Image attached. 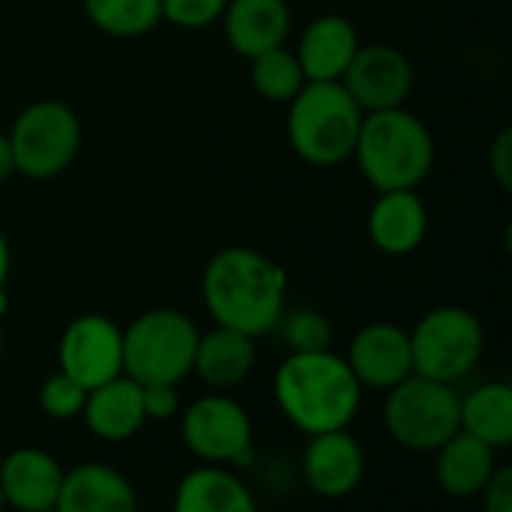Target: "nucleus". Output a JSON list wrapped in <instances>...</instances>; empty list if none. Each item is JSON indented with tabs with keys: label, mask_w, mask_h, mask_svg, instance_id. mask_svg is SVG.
<instances>
[{
	"label": "nucleus",
	"mask_w": 512,
	"mask_h": 512,
	"mask_svg": "<svg viewBox=\"0 0 512 512\" xmlns=\"http://www.w3.org/2000/svg\"><path fill=\"white\" fill-rule=\"evenodd\" d=\"M408 336L414 372L444 384H456L471 375L486 348L480 318L462 306L432 309L417 321Z\"/></svg>",
	"instance_id": "0eeeda50"
},
{
	"label": "nucleus",
	"mask_w": 512,
	"mask_h": 512,
	"mask_svg": "<svg viewBox=\"0 0 512 512\" xmlns=\"http://www.w3.org/2000/svg\"><path fill=\"white\" fill-rule=\"evenodd\" d=\"M177 512H252L255 498L243 480L225 465H201L189 471L174 495Z\"/></svg>",
	"instance_id": "4be33fe9"
},
{
	"label": "nucleus",
	"mask_w": 512,
	"mask_h": 512,
	"mask_svg": "<svg viewBox=\"0 0 512 512\" xmlns=\"http://www.w3.org/2000/svg\"><path fill=\"white\" fill-rule=\"evenodd\" d=\"M435 453H438L435 477L441 489L453 498H477L498 465L495 462L498 450H492L489 444L477 441L462 429L450 441H444Z\"/></svg>",
	"instance_id": "412c9836"
},
{
	"label": "nucleus",
	"mask_w": 512,
	"mask_h": 512,
	"mask_svg": "<svg viewBox=\"0 0 512 512\" xmlns=\"http://www.w3.org/2000/svg\"><path fill=\"white\" fill-rule=\"evenodd\" d=\"M276 327H282V339L291 351H324L333 345V324L315 309L282 312Z\"/></svg>",
	"instance_id": "a878e982"
},
{
	"label": "nucleus",
	"mask_w": 512,
	"mask_h": 512,
	"mask_svg": "<svg viewBox=\"0 0 512 512\" xmlns=\"http://www.w3.org/2000/svg\"><path fill=\"white\" fill-rule=\"evenodd\" d=\"M63 468L45 450L21 447L0 465V486L9 507L24 512L57 510Z\"/></svg>",
	"instance_id": "4468645a"
},
{
	"label": "nucleus",
	"mask_w": 512,
	"mask_h": 512,
	"mask_svg": "<svg viewBox=\"0 0 512 512\" xmlns=\"http://www.w3.org/2000/svg\"><path fill=\"white\" fill-rule=\"evenodd\" d=\"M6 138L18 174L30 180H51L66 171L78 156L81 123L69 105L57 99H42L27 105L15 117Z\"/></svg>",
	"instance_id": "6e6552de"
},
{
	"label": "nucleus",
	"mask_w": 512,
	"mask_h": 512,
	"mask_svg": "<svg viewBox=\"0 0 512 512\" xmlns=\"http://www.w3.org/2000/svg\"><path fill=\"white\" fill-rule=\"evenodd\" d=\"M15 174V159H12V147L9 138L0 132V183H6Z\"/></svg>",
	"instance_id": "2f4dec72"
},
{
	"label": "nucleus",
	"mask_w": 512,
	"mask_h": 512,
	"mask_svg": "<svg viewBox=\"0 0 512 512\" xmlns=\"http://www.w3.org/2000/svg\"><path fill=\"white\" fill-rule=\"evenodd\" d=\"M279 411L306 435L348 429L360 411L363 384L348 360L324 351H291L273 378Z\"/></svg>",
	"instance_id": "f03ea898"
},
{
	"label": "nucleus",
	"mask_w": 512,
	"mask_h": 512,
	"mask_svg": "<svg viewBox=\"0 0 512 512\" xmlns=\"http://www.w3.org/2000/svg\"><path fill=\"white\" fill-rule=\"evenodd\" d=\"M81 417L87 429L102 441H129L138 435V429L147 423L144 402H141V384L129 375H117L93 390H87Z\"/></svg>",
	"instance_id": "dca6fc26"
},
{
	"label": "nucleus",
	"mask_w": 512,
	"mask_h": 512,
	"mask_svg": "<svg viewBox=\"0 0 512 512\" xmlns=\"http://www.w3.org/2000/svg\"><path fill=\"white\" fill-rule=\"evenodd\" d=\"M87 18L108 36L132 39L162 21V0H81Z\"/></svg>",
	"instance_id": "b1692460"
},
{
	"label": "nucleus",
	"mask_w": 512,
	"mask_h": 512,
	"mask_svg": "<svg viewBox=\"0 0 512 512\" xmlns=\"http://www.w3.org/2000/svg\"><path fill=\"white\" fill-rule=\"evenodd\" d=\"M84 399H87V390L72 375H66L63 369L48 375L42 390H39V405H42V411L51 420H72V417H78L81 408H84Z\"/></svg>",
	"instance_id": "bb28decb"
},
{
	"label": "nucleus",
	"mask_w": 512,
	"mask_h": 512,
	"mask_svg": "<svg viewBox=\"0 0 512 512\" xmlns=\"http://www.w3.org/2000/svg\"><path fill=\"white\" fill-rule=\"evenodd\" d=\"M57 360L84 390L123 375V330L105 315H78L60 336Z\"/></svg>",
	"instance_id": "9d476101"
},
{
	"label": "nucleus",
	"mask_w": 512,
	"mask_h": 512,
	"mask_svg": "<svg viewBox=\"0 0 512 512\" xmlns=\"http://www.w3.org/2000/svg\"><path fill=\"white\" fill-rule=\"evenodd\" d=\"M255 366V339L231 327H219L198 336L192 372L216 390L237 387Z\"/></svg>",
	"instance_id": "aec40b11"
},
{
	"label": "nucleus",
	"mask_w": 512,
	"mask_h": 512,
	"mask_svg": "<svg viewBox=\"0 0 512 512\" xmlns=\"http://www.w3.org/2000/svg\"><path fill=\"white\" fill-rule=\"evenodd\" d=\"M429 231V213L417 189H387L369 210V237L384 255H411Z\"/></svg>",
	"instance_id": "2eb2a0df"
},
{
	"label": "nucleus",
	"mask_w": 512,
	"mask_h": 512,
	"mask_svg": "<svg viewBox=\"0 0 512 512\" xmlns=\"http://www.w3.org/2000/svg\"><path fill=\"white\" fill-rule=\"evenodd\" d=\"M462 396L453 384L408 375L387 390L384 399V426L396 444L414 453H435L444 441L459 432Z\"/></svg>",
	"instance_id": "423d86ee"
},
{
	"label": "nucleus",
	"mask_w": 512,
	"mask_h": 512,
	"mask_svg": "<svg viewBox=\"0 0 512 512\" xmlns=\"http://www.w3.org/2000/svg\"><path fill=\"white\" fill-rule=\"evenodd\" d=\"M198 327L177 309H150L123 330V375L138 384H180L192 372Z\"/></svg>",
	"instance_id": "39448f33"
},
{
	"label": "nucleus",
	"mask_w": 512,
	"mask_h": 512,
	"mask_svg": "<svg viewBox=\"0 0 512 512\" xmlns=\"http://www.w3.org/2000/svg\"><path fill=\"white\" fill-rule=\"evenodd\" d=\"M342 84L363 114L399 108L414 90V66L393 45H360L342 75Z\"/></svg>",
	"instance_id": "9b49d317"
},
{
	"label": "nucleus",
	"mask_w": 512,
	"mask_h": 512,
	"mask_svg": "<svg viewBox=\"0 0 512 512\" xmlns=\"http://www.w3.org/2000/svg\"><path fill=\"white\" fill-rule=\"evenodd\" d=\"M285 270L258 249L228 246L216 252L201 276L210 318L252 339L276 330L285 312Z\"/></svg>",
	"instance_id": "f257e3e1"
},
{
	"label": "nucleus",
	"mask_w": 512,
	"mask_h": 512,
	"mask_svg": "<svg viewBox=\"0 0 512 512\" xmlns=\"http://www.w3.org/2000/svg\"><path fill=\"white\" fill-rule=\"evenodd\" d=\"M141 402L147 420H171L180 408L177 384H141Z\"/></svg>",
	"instance_id": "c85d7f7f"
},
{
	"label": "nucleus",
	"mask_w": 512,
	"mask_h": 512,
	"mask_svg": "<svg viewBox=\"0 0 512 512\" xmlns=\"http://www.w3.org/2000/svg\"><path fill=\"white\" fill-rule=\"evenodd\" d=\"M252 84L270 102H291L306 84V75L297 54H291L285 45H276L252 57Z\"/></svg>",
	"instance_id": "393cba45"
},
{
	"label": "nucleus",
	"mask_w": 512,
	"mask_h": 512,
	"mask_svg": "<svg viewBox=\"0 0 512 512\" xmlns=\"http://www.w3.org/2000/svg\"><path fill=\"white\" fill-rule=\"evenodd\" d=\"M357 48V27L348 18L321 15L303 30L297 60L303 66L306 81H342Z\"/></svg>",
	"instance_id": "6ab92c4d"
},
{
	"label": "nucleus",
	"mask_w": 512,
	"mask_h": 512,
	"mask_svg": "<svg viewBox=\"0 0 512 512\" xmlns=\"http://www.w3.org/2000/svg\"><path fill=\"white\" fill-rule=\"evenodd\" d=\"M6 507V498H3V486H0V510Z\"/></svg>",
	"instance_id": "72a5a7b5"
},
{
	"label": "nucleus",
	"mask_w": 512,
	"mask_h": 512,
	"mask_svg": "<svg viewBox=\"0 0 512 512\" xmlns=\"http://www.w3.org/2000/svg\"><path fill=\"white\" fill-rule=\"evenodd\" d=\"M489 168H492V177L498 180V186L504 192L512 189V129H501L495 144H492V153H489Z\"/></svg>",
	"instance_id": "7c9ffc66"
},
{
	"label": "nucleus",
	"mask_w": 512,
	"mask_h": 512,
	"mask_svg": "<svg viewBox=\"0 0 512 512\" xmlns=\"http://www.w3.org/2000/svg\"><path fill=\"white\" fill-rule=\"evenodd\" d=\"M360 123L363 111L342 81H306L288 108V141L309 165L333 168L354 156Z\"/></svg>",
	"instance_id": "20e7f679"
},
{
	"label": "nucleus",
	"mask_w": 512,
	"mask_h": 512,
	"mask_svg": "<svg viewBox=\"0 0 512 512\" xmlns=\"http://www.w3.org/2000/svg\"><path fill=\"white\" fill-rule=\"evenodd\" d=\"M60 512H135L138 510V495L132 483L99 462L78 465L72 471H63L60 483Z\"/></svg>",
	"instance_id": "f3484780"
},
{
	"label": "nucleus",
	"mask_w": 512,
	"mask_h": 512,
	"mask_svg": "<svg viewBox=\"0 0 512 512\" xmlns=\"http://www.w3.org/2000/svg\"><path fill=\"white\" fill-rule=\"evenodd\" d=\"M354 159L363 177L378 189H417L435 165V141L429 126L399 108L363 114Z\"/></svg>",
	"instance_id": "7ed1b4c3"
},
{
	"label": "nucleus",
	"mask_w": 512,
	"mask_h": 512,
	"mask_svg": "<svg viewBox=\"0 0 512 512\" xmlns=\"http://www.w3.org/2000/svg\"><path fill=\"white\" fill-rule=\"evenodd\" d=\"M222 18L231 48L246 60L285 45L291 30V9L285 0H228Z\"/></svg>",
	"instance_id": "a211bd4d"
},
{
	"label": "nucleus",
	"mask_w": 512,
	"mask_h": 512,
	"mask_svg": "<svg viewBox=\"0 0 512 512\" xmlns=\"http://www.w3.org/2000/svg\"><path fill=\"white\" fill-rule=\"evenodd\" d=\"M348 366L357 375L363 387L390 390L408 375H414V357H411V336L408 330L375 321L366 324L348 348Z\"/></svg>",
	"instance_id": "ddd939ff"
},
{
	"label": "nucleus",
	"mask_w": 512,
	"mask_h": 512,
	"mask_svg": "<svg viewBox=\"0 0 512 512\" xmlns=\"http://www.w3.org/2000/svg\"><path fill=\"white\" fill-rule=\"evenodd\" d=\"M0 357H3V327H0Z\"/></svg>",
	"instance_id": "f704fd0d"
},
{
	"label": "nucleus",
	"mask_w": 512,
	"mask_h": 512,
	"mask_svg": "<svg viewBox=\"0 0 512 512\" xmlns=\"http://www.w3.org/2000/svg\"><path fill=\"white\" fill-rule=\"evenodd\" d=\"M483 504L486 512H512V468L510 465H495L492 477L483 486Z\"/></svg>",
	"instance_id": "c756f323"
},
{
	"label": "nucleus",
	"mask_w": 512,
	"mask_h": 512,
	"mask_svg": "<svg viewBox=\"0 0 512 512\" xmlns=\"http://www.w3.org/2000/svg\"><path fill=\"white\" fill-rule=\"evenodd\" d=\"M183 441L201 462L249 468L255 462L252 423L243 405L228 396H201L183 414Z\"/></svg>",
	"instance_id": "1a4fd4ad"
},
{
	"label": "nucleus",
	"mask_w": 512,
	"mask_h": 512,
	"mask_svg": "<svg viewBox=\"0 0 512 512\" xmlns=\"http://www.w3.org/2000/svg\"><path fill=\"white\" fill-rule=\"evenodd\" d=\"M228 0H162V18L177 27H207L222 18Z\"/></svg>",
	"instance_id": "cd10ccee"
},
{
	"label": "nucleus",
	"mask_w": 512,
	"mask_h": 512,
	"mask_svg": "<svg viewBox=\"0 0 512 512\" xmlns=\"http://www.w3.org/2000/svg\"><path fill=\"white\" fill-rule=\"evenodd\" d=\"M303 453V480L321 498H348L366 474V453L348 429L309 435Z\"/></svg>",
	"instance_id": "f8f14e48"
},
{
	"label": "nucleus",
	"mask_w": 512,
	"mask_h": 512,
	"mask_svg": "<svg viewBox=\"0 0 512 512\" xmlns=\"http://www.w3.org/2000/svg\"><path fill=\"white\" fill-rule=\"evenodd\" d=\"M9 264H12V258H9V240H6V234L0 231V288H6Z\"/></svg>",
	"instance_id": "473e14b6"
},
{
	"label": "nucleus",
	"mask_w": 512,
	"mask_h": 512,
	"mask_svg": "<svg viewBox=\"0 0 512 512\" xmlns=\"http://www.w3.org/2000/svg\"><path fill=\"white\" fill-rule=\"evenodd\" d=\"M459 429L489 444L492 450H504L512 444V387L504 381H489L474 387L462 399Z\"/></svg>",
	"instance_id": "5701e85b"
}]
</instances>
